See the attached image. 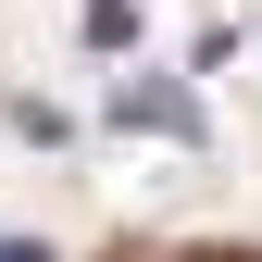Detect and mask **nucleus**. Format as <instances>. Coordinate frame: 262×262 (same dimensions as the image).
Segmentation results:
<instances>
[{
  "instance_id": "f03ea898",
  "label": "nucleus",
  "mask_w": 262,
  "mask_h": 262,
  "mask_svg": "<svg viewBox=\"0 0 262 262\" xmlns=\"http://www.w3.org/2000/svg\"><path fill=\"white\" fill-rule=\"evenodd\" d=\"M0 262H50V250H38V237H0Z\"/></svg>"
},
{
  "instance_id": "f257e3e1",
  "label": "nucleus",
  "mask_w": 262,
  "mask_h": 262,
  "mask_svg": "<svg viewBox=\"0 0 262 262\" xmlns=\"http://www.w3.org/2000/svg\"><path fill=\"white\" fill-rule=\"evenodd\" d=\"M125 125H162V138H200V100H187V88H125Z\"/></svg>"
}]
</instances>
